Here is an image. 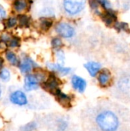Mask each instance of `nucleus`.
I'll list each match as a JSON object with an SVG mask.
<instances>
[{
  "label": "nucleus",
  "instance_id": "1",
  "mask_svg": "<svg viewBox=\"0 0 130 131\" xmlns=\"http://www.w3.org/2000/svg\"><path fill=\"white\" fill-rule=\"evenodd\" d=\"M96 122L102 131H116L120 126L118 117L110 111L100 113L96 118Z\"/></svg>",
  "mask_w": 130,
  "mask_h": 131
},
{
  "label": "nucleus",
  "instance_id": "2",
  "mask_svg": "<svg viewBox=\"0 0 130 131\" xmlns=\"http://www.w3.org/2000/svg\"><path fill=\"white\" fill-rule=\"evenodd\" d=\"M86 0H64L65 10L70 15H76L84 8Z\"/></svg>",
  "mask_w": 130,
  "mask_h": 131
},
{
  "label": "nucleus",
  "instance_id": "3",
  "mask_svg": "<svg viewBox=\"0 0 130 131\" xmlns=\"http://www.w3.org/2000/svg\"><path fill=\"white\" fill-rule=\"evenodd\" d=\"M58 85H59L58 80L57 79V78L54 74H51V75H50V77L48 79V81L44 83L43 88L45 90L48 91L50 93H51L54 95H55L56 93L60 90L58 88Z\"/></svg>",
  "mask_w": 130,
  "mask_h": 131
},
{
  "label": "nucleus",
  "instance_id": "4",
  "mask_svg": "<svg viewBox=\"0 0 130 131\" xmlns=\"http://www.w3.org/2000/svg\"><path fill=\"white\" fill-rule=\"evenodd\" d=\"M57 33L64 38H71L74 35V29L67 23H60L56 27Z\"/></svg>",
  "mask_w": 130,
  "mask_h": 131
},
{
  "label": "nucleus",
  "instance_id": "5",
  "mask_svg": "<svg viewBox=\"0 0 130 131\" xmlns=\"http://www.w3.org/2000/svg\"><path fill=\"white\" fill-rule=\"evenodd\" d=\"M10 100L13 104L20 106L25 105L28 102L27 97L22 91H17L12 93L10 96Z\"/></svg>",
  "mask_w": 130,
  "mask_h": 131
},
{
  "label": "nucleus",
  "instance_id": "6",
  "mask_svg": "<svg viewBox=\"0 0 130 131\" xmlns=\"http://www.w3.org/2000/svg\"><path fill=\"white\" fill-rule=\"evenodd\" d=\"M71 82H72L73 88L80 93H83L87 88L86 81L80 77H78L76 75L73 76V78L71 79Z\"/></svg>",
  "mask_w": 130,
  "mask_h": 131
},
{
  "label": "nucleus",
  "instance_id": "7",
  "mask_svg": "<svg viewBox=\"0 0 130 131\" xmlns=\"http://www.w3.org/2000/svg\"><path fill=\"white\" fill-rule=\"evenodd\" d=\"M101 18H102L103 21L106 23V25L108 26H110L111 25L115 24V22L116 21V19H117L116 13L113 9L107 10V12L105 13L102 14Z\"/></svg>",
  "mask_w": 130,
  "mask_h": 131
},
{
  "label": "nucleus",
  "instance_id": "8",
  "mask_svg": "<svg viewBox=\"0 0 130 131\" xmlns=\"http://www.w3.org/2000/svg\"><path fill=\"white\" fill-rule=\"evenodd\" d=\"M38 80L34 75H28L25 78V88L26 91L34 90L38 88Z\"/></svg>",
  "mask_w": 130,
  "mask_h": 131
},
{
  "label": "nucleus",
  "instance_id": "9",
  "mask_svg": "<svg viewBox=\"0 0 130 131\" xmlns=\"http://www.w3.org/2000/svg\"><path fill=\"white\" fill-rule=\"evenodd\" d=\"M84 67L86 68V69L88 71L89 74L92 77H95L98 74V72L100 71V70L101 68L100 64L97 63V62H94V61L87 62V64H84Z\"/></svg>",
  "mask_w": 130,
  "mask_h": 131
},
{
  "label": "nucleus",
  "instance_id": "10",
  "mask_svg": "<svg viewBox=\"0 0 130 131\" xmlns=\"http://www.w3.org/2000/svg\"><path fill=\"white\" fill-rule=\"evenodd\" d=\"M111 79V74L108 70L102 71L98 77V81L101 87H107Z\"/></svg>",
  "mask_w": 130,
  "mask_h": 131
},
{
  "label": "nucleus",
  "instance_id": "11",
  "mask_svg": "<svg viewBox=\"0 0 130 131\" xmlns=\"http://www.w3.org/2000/svg\"><path fill=\"white\" fill-rule=\"evenodd\" d=\"M55 96H56L58 102L61 103V104L62 106L66 107H68L70 106V97L67 95L64 94V93H62L60 90L56 93Z\"/></svg>",
  "mask_w": 130,
  "mask_h": 131
},
{
  "label": "nucleus",
  "instance_id": "12",
  "mask_svg": "<svg viewBox=\"0 0 130 131\" xmlns=\"http://www.w3.org/2000/svg\"><path fill=\"white\" fill-rule=\"evenodd\" d=\"M33 67V62L31 60H30L29 58L25 59L22 63L20 65V70L21 72L23 73H28L29 72Z\"/></svg>",
  "mask_w": 130,
  "mask_h": 131
},
{
  "label": "nucleus",
  "instance_id": "13",
  "mask_svg": "<svg viewBox=\"0 0 130 131\" xmlns=\"http://www.w3.org/2000/svg\"><path fill=\"white\" fill-rule=\"evenodd\" d=\"M114 28L120 31H129V25L127 23H125V22H117L116 21L115 24H114Z\"/></svg>",
  "mask_w": 130,
  "mask_h": 131
},
{
  "label": "nucleus",
  "instance_id": "14",
  "mask_svg": "<svg viewBox=\"0 0 130 131\" xmlns=\"http://www.w3.org/2000/svg\"><path fill=\"white\" fill-rule=\"evenodd\" d=\"M49 67H50V68L54 69V70H56V71H59L60 73H61L63 74H68L70 71V68H63L61 65H59V64H50Z\"/></svg>",
  "mask_w": 130,
  "mask_h": 131
},
{
  "label": "nucleus",
  "instance_id": "15",
  "mask_svg": "<svg viewBox=\"0 0 130 131\" xmlns=\"http://www.w3.org/2000/svg\"><path fill=\"white\" fill-rule=\"evenodd\" d=\"M26 7V2L25 0H15L14 2V8L16 11L21 12Z\"/></svg>",
  "mask_w": 130,
  "mask_h": 131
},
{
  "label": "nucleus",
  "instance_id": "16",
  "mask_svg": "<svg viewBox=\"0 0 130 131\" xmlns=\"http://www.w3.org/2000/svg\"><path fill=\"white\" fill-rule=\"evenodd\" d=\"M6 58H7V59L8 60V61H9L11 64L16 65V64H18L17 57H16V55H15L13 52H11V51H8V52L6 53Z\"/></svg>",
  "mask_w": 130,
  "mask_h": 131
},
{
  "label": "nucleus",
  "instance_id": "17",
  "mask_svg": "<svg viewBox=\"0 0 130 131\" xmlns=\"http://www.w3.org/2000/svg\"><path fill=\"white\" fill-rule=\"evenodd\" d=\"M37 127V124L35 122H31L23 127H21V131H33Z\"/></svg>",
  "mask_w": 130,
  "mask_h": 131
},
{
  "label": "nucleus",
  "instance_id": "18",
  "mask_svg": "<svg viewBox=\"0 0 130 131\" xmlns=\"http://www.w3.org/2000/svg\"><path fill=\"white\" fill-rule=\"evenodd\" d=\"M52 25V21L48 19H43L41 21V27L43 30H48Z\"/></svg>",
  "mask_w": 130,
  "mask_h": 131
},
{
  "label": "nucleus",
  "instance_id": "19",
  "mask_svg": "<svg viewBox=\"0 0 130 131\" xmlns=\"http://www.w3.org/2000/svg\"><path fill=\"white\" fill-rule=\"evenodd\" d=\"M18 18L19 24L21 26L28 25V17L27 15H19L18 16Z\"/></svg>",
  "mask_w": 130,
  "mask_h": 131
},
{
  "label": "nucleus",
  "instance_id": "20",
  "mask_svg": "<svg viewBox=\"0 0 130 131\" xmlns=\"http://www.w3.org/2000/svg\"><path fill=\"white\" fill-rule=\"evenodd\" d=\"M0 78H1L3 81H8L9 78H10V73H9V71H8L7 69L2 70V71H1V73H0Z\"/></svg>",
  "mask_w": 130,
  "mask_h": 131
},
{
  "label": "nucleus",
  "instance_id": "21",
  "mask_svg": "<svg viewBox=\"0 0 130 131\" xmlns=\"http://www.w3.org/2000/svg\"><path fill=\"white\" fill-rule=\"evenodd\" d=\"M97 2L106 9V10H110L111 8V5L109 0H97Z\"/></svg>",
  "mask_w": 130,
  "mask_h": 131
},
{
  "label": "nucleus",
  "instance_id": "22",
  "mask_svg": "<svg viewBox=\"0 0 130 131\" xmlns=\"http://www.w3.org/2000/svg\"><path fill=\"white\" fill-rule=\"evenodd\" d=\"M51 44H52V46L54 48H59L62 45V41L59 38H54L51 41Z\"/></svg>",
  "mask_w": 130,
  "mask_h": 131
},
{
  "label": "nucleus",
  "instance_id": "23",
  "mask_svg": "<svg viewBox=\"0 0 130 131\" xmlns=\"http://www.w3.org/2000/svg\"><path fill=\"white\" fill-rule=\"evenodd\" d=\"M67 124L66 122H64V121H60V123L58 124V130H59V131L65 130L66 128H67Z\"/></svg>",
  "mask_w": 130,
  "mask_h": 131
},
{
  "label": "nucleus",
  "instance_id": "24",
  "mask_svg": "<svg viewBox=\"0 0 130 131\" xmlns=\"http://www.w3.org/2000/svg\"><path fill=\"white\" fill-rule=\"evenodd\" d=\"M16 22H17L16 18H10L8 20V27H13V26L15 25Z\"/></svg>",
  "mask_w": 130,
  "mask_h": 131
},
{
  "label": "nucleus",
  "instance_id": "25",
  "mask_svg": "<svg viewBox=\"0 0 130 131\" xmlns=\"http://www.w3.org/2000/svg\"><path fill=\"white\" fill-rule=\"evenodd\" d=\"M18 45H19V40L17 38H14L10 42V46L11 47H16V46H18Z\"/></svg>",
  "mask_w": 130,
  "mask_h": 131
},
{
  "label": "nucleus",
  "instance_id": "26",
  "mask_svg": "<svg viewBox=\"0 0 130 131\" xmlns=\"http://www.w3.org/2000/svg\"><path fill=\"white\" fill-rule=\"evenodd\" d=\"M5 16V11L4 10L2 7L0 6V18H4Z\"/></svg>",
  "mask_w": 130,
  "mask_h": 131
},
{
  "label": "nucleus",
  "instance_id": "27",
  "mask_svg": "<svg viewBox=\"0 0 130 131\" xmlns=\"http://www.w3.org/2000/svg\"><path fill=\"white\" fill-rule=\"evenodd\" d=\"M3 63H4V60H3V58H1V57H0V68H2V66Z\"/></svg>",
  "mask_w": 130,
  "mask_h": 131
},
{
  "label": "nucleus",
  "instance_id": "28",
  "mask_svg": "<svg viewBox=\"0 0 130 131\" xmlns=\"http://www.w3.org/2000/svg\"><path fill=\"white\" fill-rule=\"evenodd\" d=\"M0 95H1V91H0Z\"/></svg>",
  "mask_w": 130,
  "mask_h": 131
}]
</instances>
